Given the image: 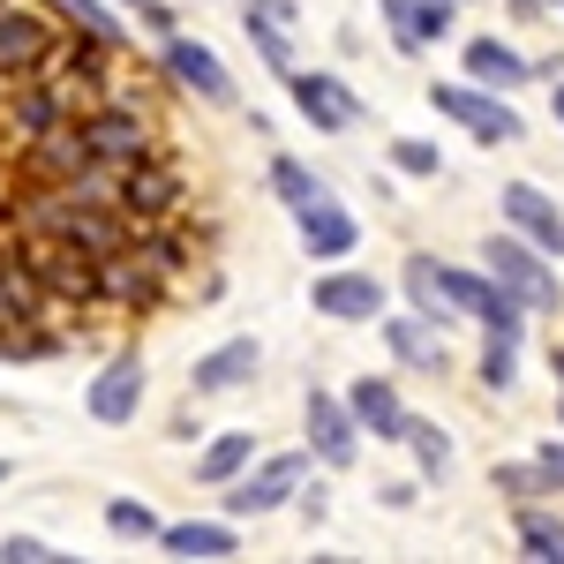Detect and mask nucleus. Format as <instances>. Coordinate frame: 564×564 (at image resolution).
Masks as SVG:
<instances>
[{"label":"nucleus","instance_id":"obj_1","mask_svg":"<svg viewBox=\"0 0 564 564\" xmlns=\"http://www.w3.org/2000/svg\"><path fill=\"white\" fill-rule=\"evenodd\" d=\"M8 226H15L23 241H61V249H76V257H90V263L135 241V226L113 212V204H90L76 188H39V181H31V196H15Z\"/></svg>","mask_w":564,"mask_h":564},{"label":"nucleus","instance_id":"obj_2","mask_svg":"<svg viewBox=\"0 0 564 564\" xmlns=\"http://www.w3.org/2000/svg\"><path fill=\"white\" fill-rule=\"evenodd\" d=\"M406 294L422 316H475L481 332H505V339H520L527 308L489 279V271H459V263H436V257H406Z\"/></svg>","mask_w":564,"mask_h":564},{"label":"nucleus","instance_id":"obj_3","mask_svg":"<svg viewBox=\"0 0 564 564\" xmlns=\"http://www.w3.org/2000/svg\"><path fill=\"white\" fill-rule=\"evenodd\" d=\"M481 271L512 294V302L534 316V308H557L564 302V286H557V271H550V257L527 241V234H497V241H481Z\"/></svg>","mask_w":564,"mask_h":564},{"label":"nucleus","instance_id":"obj_4","mask_svg":"<svg viewBox=\"0 0 564 564\" xmlns=\"http://www.w3.org/2000/svg\"><path fill=\"white\" fill-rule=\"evenodd\" d=\"M430 106L444 121H459V129L475 135V143H520V113L505 106V90H481V84H430Z\"/></svg>","mask_w":564,"mask_h":564},{"label":"nucleus","instance_id":"obj_5","mask_svg":"<svg viewBox=\"0 0 564 564\" xmlns=\"http://www.w3.org/2000/svg\"><path fill=\"white\" fill-rule=\"evenodd\" d=\"M286 497H302V452L249 459L241 475L226 481V520H263V512H279Z\"/></svg>","mask_w":564,"mask_h":564},{"label":"nucleus","instance_id":"obj_6","mask_svg":"<svg viewBox=\"0 0 564 564\" xmlns=\"http://www.w3.org/2000/svg\"><path fill=\"white\" fill-rule=\"evenodd\" d=\"M98 159H90V143L76 121H61V129H39L23 143V181H39V188H68V181H84Z\"/></svg>","mask_w":564,"mask_h":564},{"label":"nucleus","instance_id":"obj_7","mask_svg":"<svg viewBox=\"0 0 564 564\" xmlns=\"http://www.w3.org/2000/svg\"><path fill=\"white\" fill-rule=\"evenodd\" d=\"M76 129H84V143H90V159H98V166L151 159V121H143L135 106H90V113H76Z\"/></svg>","mask_w":564,"mask_h":564},{"label":"nucleus","instance_id":"obj_8","mask_svg":"<svg viewBox=\"0 0 564 564\" xmlns=\"http://www.w3.org/2000/svg\"><path fill=\"white\" fill-rule=\"evenodd\" d=\"M53 53V23L23 0H0V76H39Z\"/></svg>","mask_w":564,"mask_h":564},{"label":"nucleus","instance_id":"obj_9","mask_svg":"<svg viewBox=\"0 0 564 564\" xmlns=\"http://www.w3.org/2000/svg\"><path fill=\"white\" fill-rule=\"evenodd\" d=\"M31 279H39L45 302H98V263L61 249V241H31Z\"/></svg>","mask_w":564,"mask_h":564},{"label":"nucleus","instance_id":"obj_10","mask_svg":"<svg viewBox=\"0 0 564 564\" xmlns=\"http://www.w3.org/2000/svg\"><path fill=\"white\" fill-rule=\"evenodd\" d=\"M308 302H316V316H332V324H377L384 316V279H369V271H324L308 286Z\"/></svg>","mask_w":564,"mask_h":564},{"label":"nucleus","instance_id":"obj_11","mask_svg":"<svg viewBox=\"0 0 564 564\" xmlns=\"http://www.w3.org/2000/svg\"><path fill=\"white\" fill-rule=\"evenodd\" d=\"M135 406H143V354L121 347L98 377H90V422L121 430V422H135Z\"/></svg>","mask_w":564,"mask_h":564},{"label":"nucleus","instance_id":"obj_12","mask_svg":"<svg viewBox=\"0 0 564 564\" xmlns=\"http://www.w3.org/2000/svg\"><path fill=\"white\" fill-rule=\"evenodd\" d=\"M308 452H316L324 467H354V459H361V422H354L347 399L308 391Z\"/></svg>","mask_w":564,"mask_h":564},{"label":"nucleus","instance_id":"obj_13","mask_svg":"<svg viewBox=\"0 0 564 564\" xmlns=\"http://www.w3.org/2000/svg\"><path fill=\"white\" fill-rule=\"evenodd\" d=\"M286 90H294V106H302V121H316V135H339L361 121V98H354L339 76H316V68H294L286 76Z\"/></svg>","mask_w":564,"mask_h":564},{"label":"nucleus","instance_id":"obj_14","mask_svg":"<svg viewBox=\"0 0 564 564\" xmlns=\"http://www.w3.org/2000/svg\"><path fill=\"white\" fill-rule=\"evenodd\" d=\"M384 347L399 354V369H414V377H444L452 369V347H444V324L436 316H384Z\"/></svg>","mask_w":564,"mask_h":564},{"label":"nucleus","instance_id":"obj_15","mask_svg":"<svg viewBox=\"0 0 564 564\" xmlns=\"http://www.w3.org/2000/svg\"><path fill=\"white\" fill-rule=\"evenodd\" d=\"M166 76H174L181 90H196L204 106H234V76H226V61H218L212 45H196V39H166Z\"/></svg>","mask_w":564,"mask_h":564},{"label":"nucleus","instance_id":"obj_16","mask_svg":"<svg viewBox=\"0 0 564 564\" xmlns=\"http://www.w3.org/2000/svg\"><path fill=\"white\" fill-rule=\"evenodd\" d=\"M497 204H505V218H512V234H527L542 257H564V212L534 188V181H512Z\"/></svg>","mask_w":564,"mask_h":564},{"label":"nucleus","instance_id":"obj_17","mask_svg":"<svg viewBox=\"0 0 564 564\" xmlns=\"http://www.w3.org/2000/svg\"><path fill=\"white\" fill-rule=\"evenodd\" d=\"M241 23H249V39H257V53L271 61V76H294L302 61H294V0H249L241 8Z\"/></svg>","mask_w":564,"mask_h":564},{"label":"nucleus","instance_id":"obj_18","mask_svg":"<svg viewBox=\"0 0 564 564\" xmlns=\"http://www.w3.org/2000/svg\"><path fill=\"white\" fill-rule=\"evenodd\" d=\"M257 369H263L257 339H226V347H212L196 369H188V391H196V399H218V391H241Z\"/></svg>","mask_w":564,"mask_h":564},{"label":"nucleus","instance_id":"obj_19","mask_svg":"<svg viewBox=\"0 0 564 564\" xmlns=\"http://www.w3.org/2000/svg\"><path fill=\"white\" fill-rule=\"evenodd\" d=\"M302 249L308 257H354V241H361V226H354V212L339 204V196H316V204H302Z\"/></svg>","mask_w":564,"mask_h":564},{"label":"nucleus","instance_id":"obj_20","mask_svg":"<svg viewBox=\"0 0 564 564\" xmlns=\"http://www.w3.org/2000/svg\"><path fill=\"white\" fill-rule=\"evenodd\" d=\"M39 316H53V302L39 294L31 263L15 257V249H0V332H31Z\"/></svg>","mask_w":564,"mask_h":564},{"label":"nucleus","instance_id":"obj_21","mask_svg":"<svg viewBox=\"0 0 564 564\" xmlns=\"http://www.w3.org/2000/svg\"><path fill=\"white\" fill-rule=\"evenodd\" d=\"M347 406H354V422H361V436L399 444V430H406V406H399V384H391V377H354Z\"/></svg>","mask_w":564,"mask_h":564},{"label":"nucleus","instance_id":"obj_22","mask_svg":"<svg viewBox=\"0 0 564 564\" xmlns=\"http://www.w3.org/2000/svg\"><path fill=\"white\" fill-rule=\"evenodd\" d=\"M452 15H459V0H384V23L406 53H414V45H436L452 31Z\"/></svg>","mask_w":564,"mask_h":564},{"label":"nucleus","instance_id":"obj_23","mask_svg":"<svg viewBox=\"0 0 564 564\" xmlns=\"http://www.w3.org/2000/svg\"><path fill=\"white\" fill-rule=\"evenodd\" d=\"M534 68H527V53L520 45H505V39H467V84L481 90H520Z\"/></svg>","mask_w":564,"mask_h":564},{"label":"nucleus","instance_id":"obj_24","mask_svg":"<svg viewBox=\"0 0 564 564\" xmlns=\"http://www.w3.org/2000/svg\"><path fill=\"white\" fill-rule=\"evenodd\" d=\"M159 550H166V557H234V520H181V527H159Z\"/></svg>","mask_w":564,"mask_h":564},{"label":"nucleus","instance_id":"obj_25","mask_svg":"<svg viewBox=\"0 0 564 564\" xmlns=\"http://www.w3.org/2000/svg\"><path fill=\"white\" fill-rule=\"evenodd\" d=\"M257 459V430H218L204 452H196V481H234Z\"/></svg>","mask_w":564,"mask_h":564},{"label":"nucleus","instance_id":"obj_26","mask_svg":"<svg viewBox=\"0 0 564 564\" xmlns=\"http://www.w3.org/2000/svg\"><path fill=\"white\" fill-rule=\"evenodd\" d=\"M399 444H414V467H422V481H452V436L436 430V422H414V414H406Z\"/></svg>","mask_w":564,"mask_h":564},{"label":"nucleus","instance_id":"obj_27","mask_svg":"<svg viewBox=\"0 0 564 564\" xmlns=\"http://www.w3.org/2000/svg\"><path fill=\"white\" fill-rule=\"evenodd\" d=\"M271 196H279L286 212H302V204H316V196H324V181L308 174L302 159H271Z\"/></svg>","mask_w":564,"mask_h":564},{"label":"nucleus","instance_id":"obj_28","mask_svg":"<svg viewBox=\"0 0 564 564\" xmlns=\"http://www.w3.org/2000/svg\"><path fill=\"white\" fill-rule=\"evenodd\" d=\"M520 550H527V557L564 564V520H550V512H534V505H527V512H520Z\"/></svg>","mask_w":564,"mask_h":564},{"label":"nucleus","instance_id":"obj_29","mask_svg":"<svg viewBox=\"0 0 564 564\" xmlns=\"http://www.w3.org/2000/svg\"><path fill=\"white\" fill-rule=\"evenodd\" d=\"M106 527H113L121 542H159V520H151L143 497H113V505H106Z\"/></svg>","mask_w":564,"mask_h":564},{"label":"nucleus","instance_id":"obj_30","mask_svg":"<svg viewBox=\"0 0 564 564\" xmlns=\"http://www.w3.org/2000/svg\"><path fill=\"white\" fill-rule=\"evenodd\" d=\"M512 377H520V339L489 332V347H481V384H489V391H512Z\"/></svg>","mask_w":564,"mask_h":564},{"label":"nucleus","instance_id":"obj_31","mask_svg":"<svg viewBox=\"0 0 564 564\" xmlns=\"http://www.w3.org/2000/svg\"><path fill=\"white\" fill-rule=\"evenodd\" d=\"M61 15H76V31H84V39H98L106 53H113V45L129 39V31H121V23L106 15V0H61Z\"/></svg>","mask_w":564,"mask_h":564},{"label":"nucleus","instance_id":"obj_32","mask_svg":"<svg viewBox=\"0 0 564 564\" xmlns=\"http://www.w3.org/2000/svg\"><path fill=\"white\" fill-rule=\"evenodd\" d=\"M391 166H399V174H422V181H436V174H444L436 143H422V135H399V143H391Z\"/></svg>","mask_w":564,"mask_h":564},{"label":"nucleus","instance_id":"obj_33","mask_svg":"<svg viewBox=\"0 0 564 564\" xmlns=\"http://www.w3.org/2000/svg\"><path fill=\"white\" fill-rule=\"evenodd\" d=\"M497 489H505V497H542V489H550V481H542V467H497Z\"/></svg>","mask_w":564,"mask_h":564},{"label":"nucleus","instance_id":"obj_34","mask_svg":"<svg viewBox=\"0 0 564 564\" xmlns=\"http://www.w3.org/2000/svg\"><path fill=\"white\" fill-rule=\"evenodd\" d=\"M0 557H8V564H53V550H45L39 534H8V542H0Z\"/></svg>","mask_w":564,"mask_h":564},{"label":"nucleus","instance_id":"obj_35","mask_svg":"<svg viewBox=\"0 0 564 564\" xmlns=\"http://www.w3.org/2000/svg\"><path fill=\"white\" fill-rule=\"evenodd\" d=\"M534 467H542V481H550V489H564V436H550V444L534 452Z\"/></svg>","mask_w":564,"mask_h":564},{"label":"nucleus","instance_id":"obj_36","mask_svg":"<svg viewBox=\"0 0 564 564\" xmlns=\"http://www.w3.org/2000/svg\"><path fill=\"white\" fill-rule=\"evenodd\" d=\"M377 497H384L391 512H414V497H422V489H414V481H391V489H377Z\"/></svg>","mask_w":564,"mask_h":564},{"label":"nucleus","instance_id":"obj_37","mask_svg":"<svg viewBox=\"0 0 564 564\" xmlns=\"http://www.w3.org/2000/svg\"><path fill=\"white\" fill-rule=\"evenodd\" d=\"M550 113H557V129H564V84H557V98H550Z\"/></svg>","mask_w":564,"mask_h":564},{"label":"nucleus","instance_id":"obj_38","mask_svg":"<svg viewBox=\"0 0 564 564\" xmlns=\"http://www.w3.org/2000/svg\"><path fill=\"white\" fill-rule=\"evenodd\" d=\"M512 8H527V15H534V8H550V0H512Z\"/></svg>","mask_w":564,"mask_h":564},{"label":"nucleus","instance_id":"obj_39","mask_svg":"<svg viewBox=\"0 0 564 564\" xmlns=\"http://www.w3.org/2000/svg\"><path fill=\"white\" fill-rule=\"evenodd\" d=\"M550 369H557V384H564V354H550Z\"/></svg>","mask_w":564,"mask_h":564},{"label":"nucleus","instance_id":"obj_40","mask_svg":"<svg viewBox=\"0 0 564 564\" xmlns=\"http://www.w3.org/2000/svg\"><path fill=\"white\" fill-rule=\"evenodd\" d=\"M0 481H8V459H0Z\"/></svg>","mask_w":564,"mask_h":564},{"label":"nucleus","instance_id":"obj_41","mask_svg":"<svg viewBox=\"0 0 564 564\" xmlns=\"http://www.w3.org/2000/svg\"><path fill=\"white\" fill-rule=\"evenodd\" d=\"M557 422H564V406H557Z\"/></svg>","mask_w":564,"mask_h":564}]
</instances>
